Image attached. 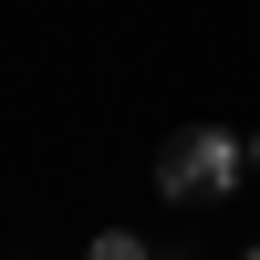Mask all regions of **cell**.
Returning a JSON list of instances; mask_svg holds the SVG:
<instances>
[{"label":"cell","mask_w":260,"mask_h":260,"mask_svg":"<svg viewBox=\"0 0 260 260\" xmlns=\"http://www.w3.org/2000/svg\"><path fill=\"white\" fill-rule=\"evenodd\" d=\"M250 177V146L229 136V125H177V136L156 146V187L177 208H208V198H229V187Z\"/></svg>","instance_id":"obj_1"},{"label":"cell","mask_w":260,"mask_h":260,"mask_svg":"<svg viewBox=\"0 0 260 260\" xmlns=\"http://www.w3.org/2000/svg\"><path fill=\"white\" fill-rule=\"evenodd\" d=\"M83 260H156V250H146V240H136V229H104V240H94V250H83Z\"/></svg>","instance_id":"obj_2"},{"label":"cell","mask_w":260,"mask_h":260,"mask_svg":"<svg viewBox=\"0 0 260 260\" xmlns=\"http://www.w3.org/2000/svg\"><path fill=\"white\" fill-rule=\"evenodd\" d=\"M250 177H260V136H250Z\"/></svg>","instance_id":"obj_3"},{"label":"cell","mask_w":260,"mask_h":260,"mask_svg":"<svg viewBox=\"0 0 260 260\" xmlns=\"http://www.w3.org/2000/svg\"><path fill=\"white\" fill-rule=\"evenodd\" d=\"M240 260H260V250H240Z\"/></svg>","instance_id":"obj_4"}]
</instances>
